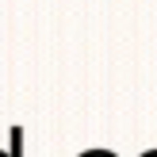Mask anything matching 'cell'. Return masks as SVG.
Masks as SVG:
<instances>
[{"instance_id": "6da1fadb", "label": "cell", "mask_w": 157, "mask_h": 157, "mask_svg": "<svg viewBox=\"0 0 157 157\" xmlns=\"http://www.w3.org/2000/svg\"><path fill=\"white\" fill-rule=\"evenodd\" d=\"M0 157H23V130L12 127V150H0Z\"/></svg>"}, {"instance_id": "7a4b0ae2", "label": "cell", "mask_w": 157, "mask_h": 157, "mask_svg": "<svg viewBox=\"0 0 157 157\" xmlns=\"http://www.w3.org/2000/svg\"><path fill=\"white\" fill-rule=\"evenodd\" d=\"M77 157H119V153H115V150H100V146H96V150H84V153H77Z\"/></svg>"}, {"instance_id": "3957f363", "label": "cell", "mask_w": 157, "mask_h": 157, "mask_svg": "<svg viewBox=\"0 0 157 157\" xmlns=\"http://www.w3.org/2000/svg\"><path fill=\"white\" fill-rule=\"evenodd\" d=\"M142 157H157V150H146V153H142Z\"/></svg>"}]
</instances>
